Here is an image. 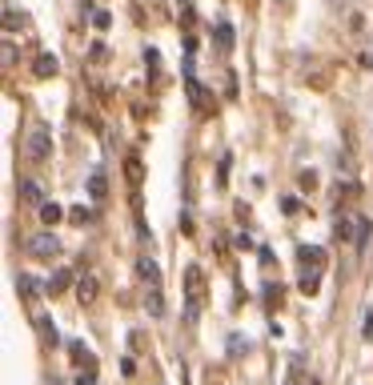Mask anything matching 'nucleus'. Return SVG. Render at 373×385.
<instances>
[{"mask_svg": "<svg viewBox=\"0 0 373 385\" xmlns=\"http://www.w3.org/2000/svg\"><path fill=\"white\" fill-rule=\"evenodd\" d=\"M297 261H301V293H317L321 285V269H325V249L317 245H301L297 249Z\"/></svg>", "mask_w": 373, "mask_h": 385, "instance_id": "obj_1", "label": "nucleus"}, {"mask_svg": "<svg viewBox=\"0 0 373 385\" xmlns=\"http://www.w3.org/2000/svg\"><path fill=\"white\" fill-rule=\"evenodd\" d=\"M201 305H205V273H201V265H189L185 269V317L189 321L201 317Z\"/></svg>", "mask_w": 373, "mask_h": 385, "instance_id": "obj_2", "label": "nucleus"}, {"mask_svg": "<svg viewBox=\"0 0 373 385\" xmlns=\"http://www.w3.org/2000/svg\"><path fill=\"white\" fill-rule=\"evenodd\" d=\"M20 149H25V157L32 165H45L52 157V133L45 129V124H32V129L25 133V145H20Z\"/></svg>", "mask_w": 373, "mask_h": 385, "instance_id": "obj_3", "label": "nucleus"}, {"mask_svg": "<svg viewBox=\"0 0 373 385\" xmlns=\"http://www.w3.org/2000/svg\"><path fill=\"white\" fill-rule=\"evenodd\" d=\"M25 245H28V253H32V257H40V261H49V257H57V253H61L57 233H32Z\"/></svg>", "mask_w": 373, "mask_h": 385, "instance_id": "obj_4", "label": "nucleus"}, {"mask_svg": "<svg viewBox=\"0 0 373 385\" xmlns=\"http://www.w3.org/2000/svg\"><path fill=\"white\" fill-rule=\"evenodd\" d=\"M97 297H100V277L97 273H85L81 281H76V301H81V305H93Z\"/></svg>", "mask_w": 373, "mask_h": 385, "instance_id": "obj_5", "label": "nucleus"}, {"mask_svg": "<svg viewBox=\"0 0 373 385\" xmlns=\"http://www.w3.org/2000/svg\"><path fill=\"white\" fill-rule=\"evenodd\" d=\"M57 69H61V61H57L52 52H40L37 64H32V73H37V76H57Z\"/></svg>", "mask_w": 373, "mask_h": 385, "instance_id": "obj_6", "label": "nucleus"}, {"mask_svg": "<svg viewBox=\"0 0 373 385\" xmlns=\"http://www.w3.org/2000/svg\"><path fill=\"white\" fill-rule=\"evenodd\" d=\"M285 385H313V377L305 373V361H301V357L289 361V381Z\"/></svg>", "mask_w": 373, "mask_h": 385, "instance_id": "obj_7", "label": "nucleus"}, {"mask_svg": "<svg viewBox=\"0 0 373 385\" xmlns=\"http://www.w3.org/2000/svg\"><path fill=\"white\" fill-rule=\"evenodd\" d=\"M145 309H149V317H161V313H165L161 285H149V293H145Z\"/></svg>", "mask_w": 373, "mask_h": 385, "instance_id": "obj_8", "label": "nucleus"}, {"mask_svg": "<svg viewBox=\"0 0 373 385\" xmlns=\"http://www.w3.org/2000/svg\"><path fill=\"white\" fill-rule=\"evenodd\" d=\"M137 273L145 277L149 285H161V269H157V261H153V257H141V261H137Z\"/></svg>", "mask_w": 373, "mask_h": 385, "instance_id": "obj_9", "label": "nucleus"}, {"mask_svg": "<svg viewBox=\"0 0 373 385\" xmlns=\"http://www.w3.org/2000/svg\"><path fill=\"white\" fill-rule=\"evenodd\" d=\"M20 201H25V205H45V197H40V185L37 181H20Z\"/></svg>", "mask_w": 373, "mask_h": 385, "instance_id": "obj_10", "label": "nucleus"}, {"mask_svg": "<svg viewBox=\"0 0 373 385\" xmlns=\"http://www.w3.org/2000/svg\"><path fill=\"white\" fill-rule=\"evenodd\" d=\"M88 197L93 201L105 197V169H93V173H88Z\"/></svg>", "mask_w": 373, "mask_h": 385, "instance_id": "obj_11", "label": "nucleus"}, {"mask_svg": "<svg viewBox=\"0 0 373 385\" xmlns=\"http://www.w3.org/2000/svg\"><path fill=\"white\" fill-rule=\"evenodd\" d=\"M124 177H129V185H133V189H141V157H137V153L124 161Z\"/></svg>", "mask_w": 373, "mask_h": 385, "instance_id": "obj_12", "label": "nucleus"}, {"mask_svg": "<svg viewBox=\"0 0 373 385\" xmlns=\"http://www.w3.org/2000/svg\"><path fill=\"white\" fill-rule=\"evenodd\" d=\"M16 289H20V297H25V301H37V297H40V293H37V281H32L28 273L16 277Z\"/></svg>", "mask_w": 373, "mask_h": 385, "instance_id": "obj_13", "label": "nucleus"}, {"mask_svg": "<svg viewBox=\"0 0 373 385\" xmlns=\"http://www.w3.org/2000/svg\"><path fill=\"white\" fill-rule=\"evenodd\" d=\"M69 281H73V273H69V269H61V273H52V281H49V293H52V297H57V293H64V289H69Z\"/></svg>", "mask_w": 373, "mask_h": 385, "instance_id": "obj_14", "label": "nucleus"}, {"mask_svg": "<svg viewBox=\"0 0 373 385\" xmlns=\"http://www.w3.org/2000/svg\"><path fill=\"white\" fill-rule=\"evenodd\" d=\"M40 221H45V225H57V221H61V205L45 201V205H40Z\"/></svg>", "mask_w": 373, "mask_h": 385, "instance_id": "obj_15", "label": "nucleus"}, {"mask_svg": "<svg viewBox=\"0 0 373 385\" xmlns=\"http://www.w3.org/2000/svg\"><path fill=\"white\" fill-rule=\"evenodd\" d=\"M37 325H40V333H45V341H49V345H57V325H52L49 317H40Z\"/></svg>", "mask_w": 373, "mask_h": 385, "instance_id": "obj_16", "label": "nucleus"}, {"mask_svg": "<svg viewBox=\"0 0 373 385\" xmlns=\"http://www.w3.org/2000/svg\"><path fill=\"white\" fill-rule=\"evenodd\" d=\"M16 64V49H13V37H4V69Z\"/></svg>", "mask_w": 373, "mask_h": 385, "instance_id": "obj_17", "label": "nucleus"}, {"mask_svg": "<svg viewBox=\"0 0 373 385\" xmlns=\"http://www.w3.org/2000/svg\"><path fill=\"white\" fill-rule=\"evenodd\" d=\"M361 333H365V337H373V309L365 313V325H361Z\"/></svg>", "mask_w": 373, "mask_h": 385, "instance_id": "obj_18", "label": "nucleus"}]
</instances>
